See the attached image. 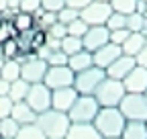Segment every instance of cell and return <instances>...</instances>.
Segmentation results:
<instances>
[{
	"mask_svg": "<svg viewBox=\"0 0 147 139\" xmlns=\"http://www.w3.org/2000/svg\"><path fill=\"white\" fill-rule=\"evenodd\" d=\"M145 127H147V121H145Z\"/></svg>",
	"mask_w": 147,
	"mask_h": 139,
	"instance_id": "51",
	"label": "cell"
},
{
	"mask_svg": "<svg viewBox=\"0 0 147 139\" xmlns=\"http://www.w3.org/2000/svg\"><path fill=\"white\" fill-rule=\"evenodd\" d=\"M59 49H61L63 53L69 57V55H74V53H78V51H82V49H84V45H82V39H80V37H74V35H65V37L59 41Z\"/></svg>",
	"mask_w": 147,
	"mask_h": 139,
	"instance_id": "24",
	"label": "cell"
},
{
	"mask_svg": "<svg viewBox=\"0 0 147 139\" xmlns=\"http://www.w3.org/2000/svg\"><path fill=\"white\" fill-rule=\"evenodd\" d=\"M35 125L43 131V135H45L47 139H65L67 129H69L71 123H69L67 113L49 109V111H45V113H39V115H37Z\"/></svg>",
	"mask_w": 147,
	"mask_h": 139,
	"instance_id": "2",
	"label": "cell"
},
{
	"mask_svg": "<svg viewBox=\"0 0 147 139\" xmlns=\"http://www.w3.org/2000/svg\"><path fill=\"white\" fill-rule=\"evenodd\" d=\"M90 2H92V0H65V6L76 8V10H82V8H86Z\"/></svg>",
	"mask_w": 147,
	"mask_h": 139,
	"instance_id": "43",
	"label": "cell"
},
{
	"mask_svg": "<svg viewBox=\"0 0 147 139\" xmlns=\"http://www.w3.org/2000/svg\"><path fill=\"white\" fill-rule=\"evenodd\" d=\"M104 27H106L108 31H115V29H127V14H121V12H115V10H113V14H110L108 19H106Z\"/></svg>",
	"mask_w": 147,
	"mask_h": 139,
	"instance_id": "31",
	"label": "cell"
},
{
	"mask_svg": "<svg viewBox=\"0 0 147 139\" xmlns=\"http://www.w3.org/2000/svg\"><path fill=\"white\" fill-rule=\"evenodd\" d=\"M10 21H12V25H14L16 33H27V31H33V29L37 27L33 12H25V10H18V12H14Z\"/></svg>",
	"mask_w": 147,
	"mask_h": 139,
	"instance_id": "19",
	"label": "cell"
},
{
	"mask_svg": "<svg viewBox=\"0 0 147 139\" xmlns=\"http://www.w3.org/2000/svg\"><path fill=\"white\" fill-rule=\"evenodd\" d=\"M104 78H106V70L90 65L74 76V88H76L78 94H94V90Z\"/></svg>",
	"mask_w": 147,
	"mask_h": 139,
	"instance_id": "6",
	"label": "cell"
},
{
	"mask_svg": "<svg viewBox=\"0 0 147 139\" xmlns=\"http://www.w3.org/2000/svg\"><path fill=\"white\" fill-rule=\"evenodd\" d=\"M143 21H145V14L141 12L127 14V29L131 33H143Z\"/></svg>",
	"mask_w": 147,
	"mask_h": 139,
	"instance_id": "32",
	"label": "cell"
},
{
	"mask_svg": "<svg viewBox=\"0 0 147 139\" xmlns=\"http://www.w3.org/2000/svg\"><path fill=\"white\" fill-rule=\"evenodd\" d=\"M59 41H61V39H53V37H49V35H47V41H45V45H47L51 51H55V49H59Z\"/></svg>",
	"mask_w": 147,
	"mask_h": 139,
	"instance_id": "44",
	"label": "cell"
},
{
	"mask_svg": "<svg viewBox=\"0 0 147 139\" xmlns=\"http://www.w3.org/2000/svg\"><path fill=\"white\" fill-rule=\"evenodd\" d=\"M14 139H47V137L43 135V131L35 123H31V125H21V129H18Z\"/></svg>",
	"mask_w": 147,
	"mask_h": 139,
	"instance_id": "26",
	"label": "cell"
},
{
	"mask_svg": "<svg viewBox=\"0 0 147 139\" xmlns=\"http://www.w3.org/2000/svg\"><path fill=\"white\" fill-rule=\"evenodd\" d=\"M18 129H21V125H18L12 117L0 119V137H2V139H14Z\"/></svg>",
	"mask_w": 147,
	"mask_h": 139,
	"instance_id": "25",
	"label": "cell"
},
{
	"mask_svg": "<svg viewBox=\"0 0 147 139\" xmlns=\"http://www.w3.org/2000/svg\"><path fill=\"white\" fill-rule=\"evenodd\" d=\"M143 94H145V96H147V88H145V92H143Z\"/></svg>",
	"mask_w": 147,
	"mask_h": 139,
	"instance_id": "49",
	"label": "cell"
},
{
	"mask_svg": "<svg viewBox=\"0 0 147 139\" xmlns=\"http://www.w3.org/2000/svg\"><path fill=\"white\" fill-rule=\"evenodd\" d=\"M98 2H108V4H110V0H98Z\"/></svg>",
	"mask_w": 147,
	"mask_h": 139,
	"instance_id": "48",
	"label": "cell"
},
{
	"mask_svg": "<svg viewBox=\"0 0 147 139\" xmlns=\"http://www.w3.org/2000/svg\"><path fill=\"white\" fill-rule=\"evenodd\" d=\"M113 14V8H110L108 2H98V0H92V2L80 10V19L92 27V25H104L106 19Z\"/></svg>",
	"mask_w": 147,
	"mask_h": 139,
	"instance_id": "10",
	"label": "cell"
},
{
	"mask_svg": "<svg viewBox=\"0 0 147 139\" xmlns=\"http://www.w3.org/2000/svg\"><path fill=\"white\" fill-rule=\"evenodd\" d=\"M121 137L123 139H147L145 121H127Z\"/></svg>",
	"mask_w": 147,
	"mask_h": 139,
	"instance_id": "21",
	"label": "cell"
},
{
	"mask_svg": "<svg viewBox=\"0 0 147 139\" xmlns=\"http://www.w3.org/2000/svg\"><path fill=\"white\" fill-rule=\"evenodd\" d=\"M0 49H2V57H4V59H16L18 55H21V49H18L16 37H14V39L4 41L2 45H0Z\"/></svg>",
	"mask_w": 147,
	"mask_h": 139,
	"instance_id": "30",
	"label": "cell"
},
{
	"mask_svg": "<svg viewBox=\"0 0 147 139\" xmlns=\"http://www.w3.org/2000/svg\"><path fill=\"white\" fill-rule=\"evenodd\" d=\"M45 61H47V65H67V55L61 49H55V51L49 53V57Z\"/></svg>",
	"mask_w": 147,
	"mask_h": 139,
	"instance_id": "36",
	"label": "cell"
},
{
	"mask_svg": "<svg viewBox=\"0 0 147 139\" xmlns=\"http://www.w3.org/2000/svg\"><path fill=\"white\" fill-rule=\"evenodd\" d=\"M8 10V0H0V12Z\"/></svg>",
	"mask_w": 147,
	"mask_h": 139,
	"instance_id": "47",
	"label": "cell"
},
{
	"mask_svg": "<svg viewBox=\"0 0 147 139\" xmlns=\"http://www.w3.org/2000/svg\"><path fill=\"white\" fill-rule=\"evenodd\" d=\"M143 47H145V35H143V33H131V35L127 37V41L121 45L123 53H125V55H131V57H135Z\"/></svg>",
	"mask_w": 147,
	"mask_h": 139,
	"instance_id": "20",
	"label": "cell"
},
{
	"mask_svg": "<svg viewBox=\"0 0 147 139\" xmlns=\"http://www.w3.org/2000/svg\"><path fill=\"white\" fill-rule=\"evenodd\" d=\"M65 139H104L92 123H71Z\"/></svg>",
	"mask_w": 147,
	"mask_h": 139,
	"instance_id": "16",
	"label": "cell"
},
{
	"mask_svg": "<svg viewBox=\"0 0 147 139\" xmlns=\"http://www.w3.org/2000/svg\"><path fill=\"white\" fill-rule=\"evenodd\" d=\"M125 86L121 80H113V78H104L100 84H98V88L94 90V96L96 102L100 104V107H119V102L123 100L125 96Z\"/></svg>",
	"mask_w": 147,
	"mask_h": 139,
	"instance_id": "4",
	"label": "cell"
},
{
	"mask_svg": "<svg viewBox=\"0 0 147 139\" xmlns=\"http://www.w3.org/2000/svg\"><path fill=\"white\" fill-rule=\"evenodd\" d=\"M25 102L29 107L39 115V113H45L51 109V90L43 82H37V84H31V88L27 92V98Z\"/></svg>",
	"mask_w": 147,
	"mask_h": 139,
	"instance_id": "9",
	"label": "cell"
},
{
	"mask_svg": "<svg viewBox=\"0 0 147 139\" xmlns=\"http://www.w3.org/2000/svg\"><path fill=\"white\" fill-rule=\"evenodd\" d=\"M65 6V0H41V8L49 12H57Z\"/></svg>",
	"mask_w": 147,
	"mask_h": 139,
	"instance_id": "39",
	"label": "cell"
},
{
	"mask_svg": "<svg viewBox=\"0 0 147 139\" xmlns=\"http://www.w3.org/2000/svg\"><path fill=\"white\" fill-rule=\"evenodd\" d=\"M0 78L6 82H14L21 78V63L16 59H4L2 67H0Z\"/></svg>",
	"mask_w": 147,
	"mask_h": 139,
	"instance_id": "22",
	"label": "cell"
},
{
	"mask_svg": "<svg viewBox=\"0 0 147 139\" xmlns=\"http://www.w3.org/2000/svg\"><path fill=\"white\" fill-rule=\"evenodd\" d=\"M131 35V31L129 29H115V31H110V43H117V45H123L127 41V37Z\"/></svg>",
	"mask_w": 147,
	"mask_h": 139,
	"instance_id": "38",
	"label": "cell"
},
{
	"mask_svg": "<svg viewBox=\"0 0 147 139\" xmlns=\"http://www.w3.org/2000/svg\"><path fill=\"white\" fill-rule=\"evenodd\" d=\"M113 139H123V137H113Z\"/></svg>",
	"mask_w": 147,
	"mask_h": 139,
	"instance_id": "50",
	"label": "cell"
},
{
	"mask_svg": "<svg viewBox=\"0 0 147 139\" xmlns=\"http://www.w3.org/2000/svg\"><path fill=\"white\" fill-rule=\"evenodd\" d=\"M123 86H125V92H145V88H147V70L135 65L131 72L123 78Z\"/></svg>",
	"mask_w": 147,
	"mask_h": 139,
	"instance_id": "14",
	"label": "cell"
},
{
	"mask_svg": "<svg viewBox=\"0 0 147 139\" xmlns=\"http://www.w3.org/2000/svg\"><path fill=\"white\" fill-rule=\"evenodd\" d=\"M143 2H147V0H143Z\"/></svg>",
	"mask_w": 147,
	"mask_h": 139,
	"instance_id": "52",
	"label": "cell"
},
{
	"mask_svg": "<svg viewBox=\"0 0 147 139\" xmlns=\"http://www.w3.org/2000/svg\"><path fill=\"white\" fill-rule=\"evenodd\" d=\"M53 23H57V12H49V10H43V14L37 19V27L47 31Z\"/></svg>",
	"mask_w": 147,
	"mask_h": 139,
	"instance_id": "35",
	"label": "cell"
},
{
	"mask_svg": "<svg viewBox=\"0 0 147 139\" xmlns=\"http://www.w3.org/2000/svg\"><path fill=\"white\" fill-rule=\"evenodd\" d=\"M119 111L127 121H147V96L143 92H127L119 102Z\"/></svg>",
	"mask_w": 147,
	"mask_h": 139,
	"instance_id": "5",
	"label": "cell"
},
{
	"mask_svg": "<svg viewBox=\"0 0 147 139\" xmlns=\"http://www.w3.org/2000/svg\"><path fill=\"white\" fill-rule=\"evenodd\" d=\"M45 41H47V31H43V29H39V27H35L33 31H31V39H29V49L33 51V53H37L43 45H45Z\"/></svg>",
	"mask_w": 147,
	"mask_h": 139,
	"instance_id": "27",
	"label": "cell"
},
{
	"mask_svg": "<svg viewBox=\"0 0 147 139\" xmlns=\"http://www.w3.org/2000/svg\"><path fill=\"white\" fill-rule=\"evenodd\" d=\"M76 98H78V92H76V88H74V86L51 90V109L61 111V113H67Z\"/></svg>",
	"mask_w": 147,
	"mask_h": 139,
	"instance_id": "13",
	"label": "cell"
},
{
	"mask_svg": "<svg viewBox=\"0 0 147 139\" xmlns=\"http://www.w3.org/2000/svg\"><path fill=\"white\" fill-rule=\"evenodd\" d=\"M47 35H49V37H53V39H63L65 35H67V27L57 21V23H53V25L47 29Z\"/></svg>",
	"mask_w": 147,
	"mask_h": 139,
	"instance_id": "37",
	"label": "cell"
},
{
	"mask_svg": "<svg viewBox=\"0 0 147 139\" xmlns=\"http://www.w3.org/2000/svg\"><path fill=\"white\" fill-rule=\"evenodd\" d=\"M41 6V0H21V10L25 12H35Z\"/></svg>",
	"mask_w": 147,
	"mask_h": 139,
	"instance_id": "41",
	"label": "cell"
},
{
	"mask_svg": "<svg viewBox=\"0 0 147 139\" xmlns=\"http://www.w3.org/2000/svg\"><path fill=\"white\" fill-rule=\"evenodd\" d=\"M135 63H137L139 67H145V70H147V45L135 55Z\"/></svg>",
	"mask_w": 147,
	"mask_h": 139,
	"instance_id": "42",
	"label": "cell"
},
{
	"mask_svg": "<svg viewBox=\"0 0 147 139\" xmlns=\"http://www.w3.org/2000/svg\"><path fill=\"white\" fill-rule=\"evenodd\" d=\"M16 35H18V33H16L12 21L2 16V19H0V45H2L4 41H8V39H14Z\"/></svg>",
	"mask_w": 147,
	"mask_h": 139,
	"instance_id": "29",
	"label": "cell"
},
{
	"mask_svg": "<svg viewBox=\"0 0 147 139\" xmlns=\"http://www.w3.org/2000/svg\"><path fill=\"white\" fill-rule=\"evenodd\" d=\"M12 100L8 96H0V119L4 117H10V111H12Z\"/></svg>",
	"mask_w": 147,
	"mask_h": 139,
	"instance_id": "40",
	"label": "cell"
},
{
	"mask_svg": "<svg viewBox=\"0 0 147 139\" xmlns=\"http://www.w3.org/2000/svg\"><path fill=\"white\" fill-rule=\"evenodd\" d=\"M90 65H94V63H92V53L86 51V49H82V51H78V53H74V55L67 57V67L71 70L74 74L82 72V70H86Z\"/></svg>",
	"mask_w": 147,
	"mask_h": 139,
	"instance_id": "18",
	"label": "cell"
},
{
	"mask_svg": "<svg viewBox=\"0 0 147 139\" xmlns=\"http://www.w3.org/2000/svg\"><path fill=\"white\" fill-rule=\"evenodd\" d=\"M8 10L18 12V10H21V0H8Z\"/></svg>",
	"mask_w": 147,
	"mask_h": 139,
	"instance_id": "46",
	"label": "cell"
},
{
	"mask_svg": "<svg viewBox=\"0 0 147 139\" xmlns=\"http://www.w3.org/2000/svg\"><path fill=\"white\" fill-rule=\"evenodd\" d=\"M137 2L139 0H110V8L121 14H131V12H135Z\"/></svg>",
	"mask_w": 147,
	"mask_h": 139,
	"instance_id": "28",
	"label": "cell"
},
{
	"mask_svg": "<svg viewBox=\"0 0 147 139\" xmlns=\"http://www.w3.org/2000/svg\"><path fill=\"white\" fill-rule=\"evenodd\" d=\"M27 59L21 63V78L29 84H37V82H43L45 72H47V61L39 59L35 53H23Z\"/></svg>",
	"mask_w": 147,
	"mask_h": 139,
	"instance_id": "7",
	"label": "cell"
},
{
	"mask_svg": "<svg viewBox=\"0 0 147 139\" xmlns=\"http://www.w3.org/2000/svg\"><path fill=\"white\" fill-rule=\"evenodd\" d=\"M100 111V104L92 94H78V98L74 100V104L67 111L69 123H92Z\"/></svg>",
	"mask_w": 147,
	"mask_h": 139,
	"instance_id": "3",
	"label": "cell"
},
{
	"mask_svg": "<svg viewBox=\"0 0 147 139\" xmlns=\"http://www.w3.org/2000/svg\"><path fill=\"white\" fill-rule=\"evenodd\" d=\"M10 117L16 121L18 125H31V123H35V121H37V113L29 107V104H27L25 100L14 102V104H12Z\"/></svg>",
	"mask_w": 147,
	"mask_h": 139,
	"instance_id": "17",
	"label": "cell"
},
{
	"mask_svg": "<svg viewBox=\"0 0 147 139\" xmlns=\"http://www.w3.org/2000/svg\"><path fill=\"white\" fill-rule=\"evenodd\" d=\"M135 65H137V63H135V57L123 53L121 57H117L113 63L106 67V78H113V80H121V82H123V78L131 72Z\"/></svg>",
	"mask_w": 147,
	"mask_h": 139,
	"instance_id": "15",
	"label": "cell"
},
{
	"mask_svg": "<svg viewBox=\"0 0 147 139\" xmlns=\"http://www.w3.org/2000/svg\"><path fill=\"white\" fill-rule=\"evenodd\" d=\"M67 27V35H74V37H84V33L88 31V25L82 21V19H76V21H71L69 25H65Z\"/></svg>",
	"mask_w": 147,
	"mask_h": 139,
	"instance_id": "34",
	"label": "cell"
},
{
	"mask_svg": "<svg viewBox=\"0 0 147 139\" xmlns=\"http://www.w3.org/2000/svg\"><path fill=\"white\" fill-rule=\"evenodd\" d=\"M110 39V31L104 27V25H92L88 27V31L84 33V37H82V45L86 51H96L98 47H102L104 43H108Z\"/></svg>",
	"mask_w": 147,
	"mask_h": 139,
	"instance_id": "11",
	"label": "cell"
},
{
	"mask_svg": "<svg viewBox=\"0 0 147 139\" xmlns=\"http://www.w3.org/2000/svg\"><path fill=\"white\" fill-rule=\"evenodd\" d=\"M29 88H31V84H29V82H25L23 78H18V80L10 82L8 98H10L12 102H21V100H25V98H27V92H29Z\"/></svg>",
	"mask_w": 147,
	"mask_h": 139,
	"instance_id": "23",
	"label": "cell"
},
{
	"mask_svg": "<svg viewBox=\"0 0 147 139\" xmlns=\"http://www.w3.org/2000/svg\"><path fill=\"white\" fill-rule=\"evenodd\" d=\"M125 123H127V119L123 117L119 107H100V111L96 113L94 121H92V125L96 127V131L104 139L121 137V133L125 129Z\"/></svg>",
	"mask_w": 147,
	"mask_h": 139,
	"instance_id": "1",
	"label": "cell"
},
{
	"mask_svg": "<svg viewBox=\"0 0 147 139\" xmlns=\"http://www.w3.org/2000/svg\"><path fill=\"white\" fill-rule=\"evenodd\" d=\"M74 74L67 65H47V72L43 78V84L49 90H57V88H67L74 86Z\"/></svg>",
	"mask_w": 147,
	"mask_h": 139,
	"instance_id": "8",
	"label": "cell"
},
{
	"mask_svg": "<svg viewBox=\"0 0 147 139\" xmlns=\"http://www.w3.org/2000/svg\"><path fill=\"white\" fill-rule=\"evenodd\" d=\"M123 55V49H121V45H117V43H104L102 47H98L96 51H92V63H94L96 67H102V70H106L110 63H113L117 57H121Z\"/></svg>",
	"mask_w": 147,
	"mask_h": 139,
	"instance_id": "12",
	"label": "cell"
},
{
	"mask_svg": "<svg viewBox=\"0 0 147 139\" xmlns=\"http://www.w3.org/2000/svg\"><path fill=\"white\" fill-rule=\"evenodd\" d=\"M76 19H80V10H76V8L63 6L61 10H57V21L61 25H69L71 21H76Z\"/></svg>",
	"mask_w": 147,
	"mask_h": 139,
	"instance_id": "33",
	"label": "cell"
},
{
	"mask_svg": "<svg viewBox=\"0 0 147 139\" xmlns=\"http://www.w3.org/2000/svg\"><path fill=\"white\" fill-rule=\"evenodd\" d=\"M8 90H10V82L0 78V96H8Z\"/></svg>",
	"mask_w": 147,
	"mask_h": 139,
	"instance_id": "45",
	"label": "cell"
}]
</instances>
